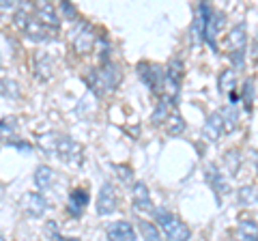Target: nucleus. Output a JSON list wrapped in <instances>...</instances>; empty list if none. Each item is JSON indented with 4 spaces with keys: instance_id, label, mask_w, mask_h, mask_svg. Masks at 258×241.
I'll use <instances>...</instances> for the list:
<instances>
[{
    "instance_id": "c85d7f7f",
    "label": "nucleus",
    "mask_w": 258,
    "mask_h": 241,
    "mask_svg": "<svg viewBox=\"0 0 258 241\" xmlns=\"http://www.w3.org/2000/svg\"><path fill=\"white\" fill-rule=\"evenodd\" d=\"M0 241H7V239H5V237H0Z\"/></svg>"
},
{
    "instance_id": "393cba45",
    "label": "nucleus",
    "mask_w": 258,
    "mask_h": 241,
    "mask_svg": "<svg viewBox=\"0 0 258 241\" xmlns=\"http://www.w3.org/2000/svg\"><path fill=\"white\" fill-rule=\"evenodd\" d=\"M239 164H241V159H239L237 151H228V153H226V166H228L230 174H235L239 170Z\"/></svg>"
},
{
    "instance_id": "5701e85b",
    "label": "nucleus",
    "mask_w": 258,
    "mask_h": 241,
    "mask_svg": "<svg viewBox=\"0 0 258 241\" xmlns=\"http://www.w3.org/2000/svg\"><path fill=\"white\" fill-rule=\"evenodd\" d=\"M220 91L232 95V91H235V71H224L220 76Z\"/></svg>"
},
{
    "instance_id": "ddd939ff",
    "label": "nucleus",
    "mask_w": 258,
    "mask_h": 241,
    "mask_svg": "<svg viewBox=\"0 0 258 241\" xmlns=\"http://www.w3.org/2000/svg\"><path fill=\"white\" fill-rule=\"evenodd\" d=\"M134 205L138 211H153V200H151V192L147 188V183L136 181L134 183Z\"/></svg>"
},
{
    "instance_id": "a211bd4d",
    "label": "nucleus",
    "mask_w": 258,
    "mask_h": 241,
    "mask_svg": "<svg viewBox=\"0 0 258 241\" xmlns=\"http://www.w3.org/2000/svg\"><path fill=\"white\" fill-rule=\"evenodd\" d=\"M237 241H256V222L241 220L237 226Z\"/></svg>"
},
{
    "instance_id": "f03ea898",
    "label": "nucleus",
    "mask_w": 258,
    "mask_h": 241,
    "mask_svg": "<svg viewBox=\"0 0 258 241\" xmlns=\"http://www.w3.org/2000/svg\"><path fill=\"white\" fill-rule=\"evenodd\" d=\"M153 213H155L157 226L164 230L166 241H189L191 230L179 215H174L172 211H168V209H164V207L153 209Z\"/></svg>"
},
{
    "instance_id": "6ab92c4d",
    "label": "nucleus",
    "mask_w": 258,
    "mask_h": 241,
    "mask_svg": "<svg viewBox=\"0 0 258 241\" xmlns=\"http://www.w3.org/2000/svg\"><path fill=\"white\" fill-rule=\"evenodd\" d=\"M166 132L170 134V136H181V134L185 132V120H183L179 114H176V112H174V114H170V116H168Z\"/></svg>"
},
{
    "instance_id": "7ed1b4c3",
    "label": "nucleus",
    "mask_w": 258,
    "mask_h": 241,
    "mask_svg": "<svg viewBox=\"0 0 258 241\" xmlns=\"http://www.w3.org/2000/svg\"><path fill=\"white\" fill-rule=\"evenodd\" d=\"M88 84H91V88L95 91L97 88V95L101 93H108V91H114V88L120 84V71L118 67L114 65V63H103L101 69H93L91 78H88Z\"/></svg>"
},
{
    "instance_id": "412c9836",
    "label": "nucleus",
    "mask_w": 258,
    "mask_h": 241,
    "mask_svg": "<svg viewBox=\"0 0 258 241\" xmlns=\"http://www.w3.org/2000/svg\"><path fill=\"white\" fill-rule=\"evenodd\" d=\"M222 116V125H224V130H228V132H232L237 127V120H239V116H237V110H235V106H228L224 110V114H220Z\"/></svg>"
},
{
    "instance_id": "f8f14e48",
    "label": "nucleus",
    "mask_w": 258,
    "mask_h": 241,
    "mask_svg": "<svg viewBox=\"0 0 258 241\" xmlns=\"http://www.w3.org/2000/svg\"><path fill=\"white\" fill-rule=\"evenodd\" d=\"M35 11H37V20L43 24V26L47 28H58V24H60V18H58V13H56V9L50 5V3H39L35 5Z\"/></svg>"
},
{
    "instance_id": "423d86ee",
    "label": "nucleus",
    "mask_w": 258,
    "mask_h": 241,
    "mask_svg": "<svg viewBox=\"0 0 258 241\" xmlns=\"http://www.w3.org/2000/svg\"><path fill=\"white\" fill-rule=\"evenodd\" d=\"M181 78H183V63L179 58L170 61V65L164 69V95L170 103L179 101V91H181Z\"/></svg>"
},
{
    "instance_id": "9d476101",
    "label": "nucleus",
    "mask_w": 258,
    "mask_h": 241,
    "mask_svg": "<svg viewBox=\"0 0 258 241\" xmlns=\"http://www.w3.org/2000/svg\"><path fill=\"white\" fill-rule=\"evenodd\" d=\"M24 211H26L30 218H41L45 211H50V203L43 194L39 192H30V194L24 196Z\"/></svg>"
},
{
    "instance_id": "aec40b11",
    "label": "nucleus",
    "mask_w": 258,
    "mask_h": 241,
    "mask_svg": "<svg viewBox=\"0 0 258 241\" xmlns=\"http://www.w3.org/2000/svg\"><path fill=\"white\" fill-rule=\"evenodd\" d=\"M140 232H142L144 241H161L159 228H157V226H155V224H153V222L142 220V222H140Z\"/></svg>"
},
{
    "instance_id": "dca6fc26",
    "label": "nucleus",
    "mask_w": 258,
    "mask_h": 241,
    "mask_svg": "<svg viewBox=\"0 0 258 241\" xmlns=\"http://www.w3.org/2000/svg\"><path fill=\"white\" fill-rule=\"evenodd\" d=\"M56 181V172L52 170L50 166H39L35 170V183L39 190H50Z\"/></svg>"
},
{
    "instance_id": "0eeeda50",
    "label": "nucleus",
    "mask_w": 258,
    "mask_h": 241,
    "mask_svg": "<svg viewBox=\"0 0 258 241\" xmlns=\"http://www.w3.org/2000/svg\"><path fill=\"white\" fill-rule=\"evenodd\" d=\"M245 43H247V35H245V24H239L230 30L228 35V45H230V61L235 63V67H241L245 63Z\"/></svg>"
},
{
    "instance_id": "1a4fd4ad",
    "label": "nucleus",
    "mask_w": 258,
    "mask_h": 241,
    "mask_svg": "<svg viewBox=\"0 0 258 241\" xmlns=\"http://www.w3.org/2000/svg\"><path fill=\"white\" fill-rule=\"evenodd\" d=\"M116 190L112 183H103L99 190V196H97V213L99 215H112L116 211Z\"/></svg>"
},
{
    "instance_id": "4be33fe9",
    "label": "nucleus",
    "mask_w": 258,
    "mask_h": 241,
    "mask_svg": "<svg viewBox=\"0 0 258 241\" xmlns=\"http://www.w3.org/2000/svg\"><path fill=\"white\" fill-rule=\"evenodd\" d=\"M239 203L241 205H245V207H249V205H256V188L254 186H245V188H241L239 190Z\"/></svg>"
},
{
    "instance_id": "2eb2a0df",
    "label": "nucleus",
    "mask_w": 258,
    "mask_h": 241,
    "mask_svg": "<svg viewBox=\"0 0 258 241\" xmlns=\"http://www.w3.org/2000/svg\"><path fill=\"white\" fill-rule=\"evenodd\" d=\"M222 132H224V125H222L220 112H213V114H209L207 116V123L203 127V138L207 142H215L222 136Z\"/></svg>"
},
{
    "instance_id": "a878e982",
    "label": "nucleus",
    "mask_w": 258,
    "mask_h": 241,
    "mask_svg": "<svg viewBox=\"0 0 258 241\" xmlns=\"http://www.w3.org/2000/svg\"><path fill=\"white\" fill-rule=\"evenodd\" d=\"M166 116H168V112H166V101H161L159 106L155 108V112H153L151 120H153V123H155V125H159V123H161V120H164Z\"/></svg>"
},
{
    "instance_id": "39448f33",
    "label": "nucleus",
    "mask_w": 258,
    "mask_h": 241,
    "mask_svg": "<svg viewBox=\"0 0 258 241\" xmlns=\"http://www.w3.org/2000/svg\"><path fill=\"white\" fill-rule=\"evenodd\" d=\"M69 39H71V45H74V50L78 54H82V56L91 54L93 47H95V41H97L95 28L88 22H78L76 26L71 28Z\"/></svg>"
},
{
    "instance_id": "6e6552de",
    "label": "nucleus",
    "mask_w": 258,
    "mask_h": 241,
    "mask_svg": "<svg viewBox=\"0 0 258 241\" xmlns=\"http://www.w3.org/2000/svg\"><path fill=\"white\" fill-rule=\"evenodd\" d=\"M138 74L142 78V82L147 84L153 93H161L164 88V69L153 63H140L138 65Z\"/></svg>"
},
{
    "instance_id": "9b49d317",
    "label": "nucleus",
    "mask_w": 258,
    "mask_h": 241,
    "mask_svg": "<svg viewBox=\"0 0 258 241\" xmlns=\"http://www.w3.org/2000/svg\"><path fill=\"white\" fill-rule=\"evenodd\" d=\"M108 241H136V230L125 220L112 222L108 226Z\"/></svg>"
},
{
    "instance_id": "cd10ccee",
    "label": "nucleus",
    "mask_w": 258,
    "mask_h": 241,
    "mask_svg": "<svg viewBox=\"0 0 258 241\" xmlns=\"http://www.w3.org/2000/svg\"><path fill=\"white\" fill-rule=\"evenodd\" d=\"M60 11L67 15L69 20H78V11L74 9V5H71V3H60Z\"/></svg>"
},
{
    "instance_id": "f257e3e1",
    "label": "nucleus",
    "mask_w": 258,
    "mask_h": 241,
    "mask_svg": "<svg viewBox=\"0 0 258 241\" xmlns=\"http://www.w3.org/2000/svg\"><path fill=\"white\" fill-rule=\"evenodd\" d=\"M41 147L45 149V153L58 157L60 162L69 164V166H82V162H84L82 147H80L76 140H71L69 136L47 134V136L41 138Z\"/></svg>"
},
{
    "instance_id": "4468645a",
    "label": "nucleus",
    "mask_w": 258,
    "mask_h": 241,
    "mask_svg": "<svg viewBox=\"0 0 258 241\" xmlns=\"http://www.w3.org/2000/svg\"><path fill=\"white\" fill-rule=\"evenodd\" d=\"M88 194L82 190V188H76V190H71V194H69V200H67V209H69V213L74 215V218H80V215L84 213V209L88 205Z\"/></svg>"
},
{
    "instance_id": "20e7f679",
    "label": "nucleus",
    "mask_w": 258,
    "mask_h": 241,
    "mask_svg": "<svg viewBox=\"0 0 258 241\" xmlns=\"http://www.w3.org/2000/svg\"><path fill=\"white\" fill-rule=\"evenodd\" d=\"M15 26H18L28 39H32V41H50L52 39V28L43 26L37 18H32V15L24 13V11L15 13Z\"/></svg>"
},
{
    "instance_id": "bb28decb",
    "label": "nucleus",
    "mask_w": 258,
    "mask_h": 241,
    "mask_svg": "<svg viewBox=\"0 0 258 241\" xmlns=\"http://www.w3.org/2000/svg\"><path fill=\"white\" fill-rule=\"evenodd\" d=\"M11 88H15L13 82H7V80H0V95H5V97H18L20 93L11 91Z\"/></svg>"
},
{
    "instance_id": "b1692460",
    "label": "nucleus",
    "mask_w": 258,
    "mask_h": 241,
    "mask_svg": "<svg viewBox=\"0 0 258 241\" xmlns=\"http://www.w3.org/2000/svg\"><path fill=\"white\" fill-rule=\"evenodd\" d=\"M243 106H245L247 112L254 106V78L245 80V84H243Z\"/></svg>"
},
{
    "instance_id": "f3484780",
    "label": "nucleus",
    "mask_w": 258,
    "mask_h": 241,
    "mask_svg": "<svg viewBox=\"0 0 258 241\" xmlns=\"http://www.w3.org/2000/svg\"><path fill=\"white\" fill-rule=\"evenodd\" d=\"M207 179H209V183H211V188L215 192H220V194H228V183H226L224 174H220V170H217L215 166H209Z\"/></svg>"
}]
</instances>
